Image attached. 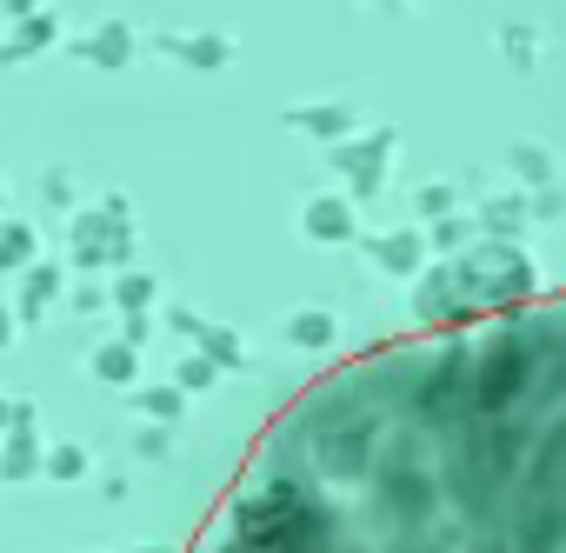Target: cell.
<instances>
[{
	"label": "cell",
	"instance_id": "obj_1",
	"mask_svg": "<svg viewBox=\"0 0 566 553\" xmlns=\"http://www.w3.org/2000/svg\"><path fill=\"white\" fill-rule=\"evenodd\" d=\"M233 540L253 546V553H327L334 513L314 500L307 480L266 473L260 487H247V493L233 500Z\"/></svg>",
	"mask_w": 566,
	"mask_h": 553
},
{
	"label": "cell",
	"instance_id": "obj_2",
	"mask_svg": "<svg viewBox=\"0 0 566 553\" xmlns=\"http://www.w3.org/2000/svg\"><path fill=\"white\" fill-rule=\"evenodd\" d=\"M447 267H453V288L467 294V307H480V314H506V307H526L539 294L533 260H520L506 240H473Z\"/></svg>",
	"mask_w": 566,
	"mask_h": 553
},
{
	"label": "cell",
	"instance_id": "obj_3",
	"mask_svg": "<svg viewBox=\"0 0 566 553\" xmlns=\"http://www.w3.org/2000/svg\"><path fill=\"white\" fill-rule=\"evenodd\" d=\"M467 367H473V341L453 334V341L427 347V354L407 367V380H400L407 414H413L420 427H453L460 407H467Z\"/></svg>",
	"mask_w": 566,
	"mask_h": 553
},
{
	"label": "cell",
	"instance_id": "obj_4",
	"mask_svg": "<svg viewBox=\"0 0 566 553\" xmlns=\"http://www.w3.org/2000/svg\"><path fill=\"white\" fill-rule=\"evenodd\" d=\"M67 247H74V267L101 273V267H127L134 260V200L127 194H107L101 207H81L74 227H67Z\"/></svg>",
	"mask_w": 566,
	"mask_h": 553
},
{
	"label": "cell",
	"instance_id": "obj_5",
	"mask_svg": "<svg viewBox=\"0 0 566 553\" xmlns=\"http://www.w3.org/2000/svg\"><path fill=\"white\" fill-rule=\"evenodd\" d=\"M374 500H380V513H387L394 526H420V520L440 507V480L420 467V447H413V440H400V447L374 467Z\"/></svg>",
	"mask_w": 566,
	"mask_h": 553
},
{
	"label": "cell",
	"instance_id": "obj_6",
	"mask_svg": "<svg viewBox=\"0 0 566 553\" xmlns=\"http://www.w3.org/2000/svg\"><path fill=\"white\" fill-rule=\"evenodd\" d=\"M394 147H400V134H394V127H374V134H347V140H334V147H327V160L347 174V200H354V207H360V200H374V194L387 187Z\"/></svg>",
	"mask_w": 566,
	"mask_h": 553
},
{
	"label": "cell",
	"instance_id": "obj_7",
	"mask_svg": "<svg viewBox=\"0 0 566 553\" xmlns=\"http://www.w3.org/2000/svg\"><path fill=\"white\" fill-rule=\"evenodd\" d=\"M413 314L427 321V327H473L480 321V307H467V294L453 288V267L447 260H427V273L413 281Z\"/></svg>",
	"mask_w": 566,
	"mask_h": 553
},
{
	"label": "cell",
	"instance_id": "obj_8",
	"mask_svg": "<svg viewBox=\"0 0 566 553\" xmlns=\"http://www.w3.org/2000/svg\"><path fill=\"white\" fill-rule=\"evenodd\" d=\"M41 414H34V400H14V420L0 427V480H34L41 473V460H48V440H41V427H34Z\"/></svg>",
	"mask_w": 566,
	"mask_h": 553
},
{
	"label": "cell",
	"instance_id": "obj_9",
	"mask_svg": "<svg viewBox=\"0 0 566 553\" xmlns=\"http://www.w3.org/2000/svg\"><path fill=\"white\" fill-rule=\"evenodd\" d=\"M360 247H367V260H374L380 273H394V281H420L427 260H433L420 227H387V233H367Z\"/></svg>",
	"mask_w": 566,
	"mask_h": 553
},
{
	"label": "cell",
	"instance_id": "obj_10",
	"mask_svg": "<svg viewBox=\"0 0 566 553\" xmlns=\"http://www.w3.org/2000/svg\"><path fill=\"white\" fill-rule=\"evenodd\" d=\"M301 233L321 240V247H347V240H360V207L347 194H314L301 207Z\"/></svg>",
	"mask_w": 566,
	"mask_h": 553
},
{
	"label": "cell",
	"instance_id": "obj_11",
	"mask_svg": "<svg viewBox=\"0 0 566 553\" xmlns=\"http://www.w3.org/2000/svg\"><path fill=\"white\" fill-rule=\"evenodd\" d=\"M61 294H67V267L61 260H34L28 273H21V301H14V321H48L54 307H61Z\"/></svg>",
	"mask_w": 566,
	"mask_h": 553
},
{
	"label": "cell",
	"instance_id": "obj_12",
	"mask_svg": "<svg viewBox=\"0 0 566 553\" xmlns=\"http://www.w3.org/2000/svg\"><path fill=\"white\" fill-rule=\"evenodd\" d=\"M134 54H140V34H134L127 21H101V28H87V34L74 41V61H87V67H107V74H120Z\"/></svg>",
	"mask_w": 566,
	"mask_h": 553
},
{
	"label": "cell",
	"instance_id": "obj_13",
	"mask_svg": "<svg viewBox=\"0 0 566 553\" xmlns=\"http://www.w3.org/2000/svg\"><path fill=\"white\" fill-rule=\"evenodd\" d=\"M154 48L167 54V61H180V67H200V74H213V67H227L233 61V41L227 34H154Z\"/></svg>",
	"mask_w": 566,
	"mask_h": 553
},
{
	"label": "cell",
	"instance_id": "obj_14",
	"mask_svg": "<svg viewBox=\"0 0 566 553\" xmlns=\"http://www.w3.org/2000/svg\"><path fill=\"white\" fill-rule=\"evenodd\" d=\"M54 41H61V21H54V8H41V14H28V21L8 28V41H0V67H21V61L48 54Z\"/></svg>",
	"mask_w": 566,
	"mask_h": 553
},
{
	"label": "cell",
	"instance_id": "obj_15",
	"mask_svg": "<svg viewBox=\"0 0 566 553\" xmlns=\"http://www.w3.org/2000/svg\"><path fill=\"white\" fill-rule=\"evenodd\" d=\"M287 127H294V134H314V140H327V147H334V140H347V134H354V114H347L340 101H321V107H294V114H287Z\"/></svg>",
	"mask_w": 566,
	"mask_h": 553
},
{
	"label": "cell",
	"instance_id": "obj_16",
	"mask_svg": "<svg viewBox=\"0 0 566 553\" xmlns=\"http://www.w3.org/2000/svg\"><path fill=\"white\" fill-rule=\"evenodd\" d=\"M287 341H294L301 354H327V347L340 341V321H334L327 307H294V314H287Z\"/></svg>",
	"mask_w": 566,
	"mask_h": 553
},
{
	"label": "cell",
	"instance_id": "obj_17",
	"mask_svg": "<svg viewBox=\"0 0 566 553\" xmlns=\"http://www.w3.org/2000/svg\"><path fill=\"white\" fill-rule=\"evenodd\" d=\"M41 260V233L14 213H0V273H28Z\"/></svg>",
	"mask_w": 566,
	"mask_h": 553
},
{
	"label": "cell",
	"instance_id": "obj_18",
	"mask_svg": "<svg viewBox=\"0 0 566 553\" xmlns=\"http://www.w3.org/2000/svg\"><path fill=\"white\" fill-rule=\"evenodd\" d=\"M87 374H94L101 387H134V374H140V354H134L127 341H101V347L87 354Z\"/></svg>",
	"mask_w": 566,
	"mask_h": 553
},
{
	"label": "cell",
	"instance_id": "obj_19",
	"mask_svg": "<svg viewBox=\"0 0 566 553\" xmlns=\"http://www.w3.org/2000/svg\"><path fill=\"white\" fill-rule=\"evenodd\" d=\"M107 301H114L120 314H147V307L160 301V281H154V273H140V267H120L114 288H107Z\"/></svg>",
	"mask_w": 566,
	"mask_h": 553
},
{
	"label": "cell",
	"instance_id": "obj_20",
	"mask_svg": "<svg viewBox=\"0 0 566 553\" xmlns=\"http://www.w3.org/2000/svg\"><path fill=\"white\" fill-rule=\"evenodd\" d=\"M473 240H480V220H467V213H447V220L427 227V253H433V260H453V253H467Z\"/></svg>",
	"mask_w": 566,
	"mask_h": 553
},
{
	"label": "cell",
	"instance_id": "obj_21",
	"mask_svg": "<svg viewBox=\"0 0 566 553\" xmlns=\"http://www.w3.org/2000/svg\"><path fill=\"white\" fill-rule=\"evenodd\" d=\"M134 400H140V414H147V420H160V427H174V420H187V394H180L174 380H160V387H140Z\"/></svg>",
	"mask_w": 566,
	"mask_h": 553
},
{
	"label": "cell",
	"instance_id": "obj_22",
	"mask_svg": "<svg viewBox=\"0 0 566 553\" xmlns=\"http://www.w3.org/2000/svg\"><path fill=\"white\" fill-rule=\"evenodd\" d=\"M41 473L48 480H87V447L81 440H54L48 460H41Z\"/></svg>",
	"mask_w": 566,
	"mask_h": 553
},
{
	"label": "cell",
	"instance_id": "obj_23",
	"mask_svg": "<svg viewBox=\"0 0 566 553\" xmlns=\"http://www.w3.org/2000/svg\"><path fill=\"white\" fill-rule=\"evenodd\" d=\"M473 220H480V240H506V233H520V200H486Z\"/></svg>",
	"mask_w": 566,
	"mask_h": 553
},
{
	"label": "cell",
	"instance_id": "obj_24",
	"mask_svg": "<svg viewBox=\"0 0 566 553\" xmlns=\"http://www.w3.org/2000/svg\"><path fill=\"white\" fill-rule=\"evenodd\" d=\"M413 207H420V213H427V227H433V220H447V213L460 207V194H453V180H427V187L413 194Z\"/></svg>",
	"mask_w": 566,
	"mask_h": 553
},
{
	"label": "cell",
	"instance_id": "obj_25",
	"mask_svg": "<svg viewBox=\"0 0 566 553\" xmlns=\"http://www.w3.org/2000/svg\"><path fill=\"white\" fill-rule=\"evenodd\" d=\"M213 380H220V367H213L207 354H187V361L174 367V387H180V394H207Z\"/></svg>",
	"mask_w": 566,
	"mask_h": 553
},
{
	"label": "cell",
	"instance_id": "obj_26",
	"mask_svg": "<svg viewBox=\"0 0 566 553\" xmlns=\"http://www.w3.org/2000/svg\"><path fill=\"white\" fill-rule=\"evenodd\" d=\"M167 447H174V440H167V427H140V440H134V453H140V460H167Z\"/></svg>",
	"mask_w": 566,
	"mask_h": 553
},
{
	"label": "cell",
	"instance_id": "obj_27",
	"mask_svg": "<svg viewBox=\"0 0 566 553\" xmlns=\"http://www.w3.org/2000/svg\"><path fill=\"white\" fill-rule=\"evenodd\" d=\"M147 334H154V314H127V321H120V341H127L134 354L147 347Z\"/></svg>",
	"mask_w": 566,
	"mask_h": 553
},
{
	"label": "cell",
	"instance_id": "obj_28",
	"mask_svg": "<svg viewBox=\"0 0 566 553\" xmlns=\"http://www.w3.org/2000/svg\"><path fill=\"white\" fill-rule=\"evenodd\" d=\"M48 8V0H0V14H8V21H28V14H41Z\"/></svg>",
	"mask_w": 566,
	"mask_h": 553
},
{
	"label": "cell",
	"instance_id": "obj_29",
	"mask_svg": "<svg viewBox=\"0 0 566 553\" xmlns=\"http://www.w3.org/2000/svg\"><path fill=\"white\" fill-rule=\"evenodd\" d=\"M513 167H520V174H533V180H539V174H546V160H539V154H533V147H520V154H513Z\"/></svg>",
	"mask_w": 566,
	"mask_h": 553
},
{
	"label": "cell",
	"instance_id": "obj_30",
	"mask_svg": "<svg viewBox=\"0 0 566 553\" xmlns=\"http://www.w3.org/2000/svg\"><path fill=\"white\" fill-rule=\"evenodd\" d=\"M74 307H81V314H101V307H107V294H101V288H81V294H74Z\"/></svg>",
	"mask_w": 566,
	"mask_h": 553
},
{
	"label": "cell",
	"instance_id": "obj_31",
	"mask_svg": "<svg viewBox=\"0 0 566 553\" xmlns=\"http://www.w3.org/2000/svg\"><path fill=\"white\" fill-rule=\"evenodd\" d=\"M14 327H21V321H14V307H0V347H14Z\"/></svg>",
	"mask_w": 566,
	"mask_h": 553
},
{
	"label": "cell",
	"instance_id": "obj_32",
	"mask_svg": "<svg viewBox=\"0 0 566 553\" xmlns=\"http://www.w3.org/2000/svg\"><path fill=\"white\" fill-rule=\"evenodd\" d=\"M8 420H14V400H0V427H8Z\"/></svg>",
	"mask_w": 566,
	"mask_h": 553
},
{
	"label": "cell",
	"instance_id": "obj_33",
	"mask_svg": "<svg viewBox=\"0 0 566 553\" xmlns=\"http://www.w3.org/2000/svg\"><path fill=\"white\" fill-rule=\"evenodd\" d=\"M120 553H167V546H120Z\"/></svg>",
	"mask_w": 566,
	"mask_h": 553
},
{
	"label": "cell",
	"instance_id": "obj_34",
	"mask_svg": "<svg viewBox=\"0 0 566 553\" xmlns=\"http://www.w3.org/2000/svg\"><path fill=\"white\" fill-rule=\"evenodd\" d=\"M380 8H407V0H380Z\"/></svg>",
	"mask_w": 566,
	"mask_h": 553
},
{
	"label": "cell",
	"instance_id": "obj_35",
	"mask_svg": "<svg viewBox=\"0 0 566 553\" xmlns=\"http://www.w3.org/2000/svg\"><path fill=\"white\" fill-rule=\"evenodd\" d=\"M0 213H8V187H0Z\"/></svg>",
	"mask_w": 566,
	"mask_h": 553
}]
</instances>
